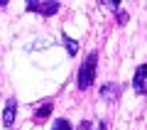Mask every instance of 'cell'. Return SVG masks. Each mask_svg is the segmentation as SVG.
<instances>
[{
    "label": "cell",
    "instance_id": "1",
    "mask_svg": "<svg viewBox=\"0 0 147 130\" xmlns=\"http://www.w3.org/2000/svg\"><path fill=\"white\" fill-rule=\"evenodd\" d=\"M96 69H98V52H91L86 57V62L81 64L79 69V76H76V83H79L81 91H88L96 81Z\"/></svg>",
    "mask_w": 147,
    "mask_h": 130
},
{
    "label": "cell",
    "instance_id": "2",
    "mask_svg": "<svg viewBox=\"0 0 147 130\" xmlns=\"http://www.w3.org/2000/svg\"><path fill=\"white\" fill-rule=\"evenodd\" d=\"M59 7H61V5H59L57 0H47V3H37V0H30V3H27V10H30V12H39V15H44V17L57 15Z\"/></svg>",
    "mask_w": 147,
    "mask_h": 130
},
{
    "label": "cell",
    "instance_id": "3",
    "mask_svg": "<svg viewBox=\"0 0 147 130\" xmlns=\"http://www.w3.org/2000/svg\"><path fill=\"white\" fill-rule=\"evenodd\" d=\"M132 89L135 93H147V64H140L132 76Z\"/></svg>",
    "mask_w": 147,
    "mask_h": 130
},
{
    "label": "cell",
    "instance_id": "4",
    "mask_svg": "<svg viewBox=\"0 0 147 130\" xmlns=\"http://www.w3.org/2000/svg\"><path fill=\"white\" fill-rule=\"evenodd\" d=\"M118 96H120V83H105L103 89H100V98L105 103H115Z\"/></svg>",
    "mask_w": 147,
    "mask_h": 130
},
{
    "label": "cell",
    "instance_id": "5",
    "mask_svg": "<svg viewBox=\"0 0 147 130\" xmlns=\"http://www.w3.org/2000/svg\"><path fill=\"white\" fill-rule=\"evenodd\" d=\"M15 113H17V101L15 98H7L5 110H3V125H5V128H12V123H15Z\"/></svg>",
    "mask_w": 147,
    "mask_h": 130
},
{
    "label": "cell",
    "instance_id": "6",
    "mask_svg": "<svg viewBox=\"0 0 147 130\" xmlns=\"http://www.w3.org/2000/svg\"><path fill=\"white\" fill-rule=\"evenodd\" d=\"M61 39H64V44H66V52L71 54V57L79 52V42H76V39H71L69 35H61Z\"/></svg>",
    "mask_w": 147,
    "mask_h": 130
},
{
    "label": "cell",
    "instance_id": "7",
    "mask_svg": "<svg viewBox=\"0 0 147 130\" xmlns=\"http://www.w3.org/2000/svg\"><path fill=\"white\" fill-rule=\"evenodd\" d=\"M79 130H108V128H105V123H100V120H98V123H93V120H84Z\"/></svg>",
    "mask_w": 147,
    "mask_h": 130
},
{
    "label": "cell",
    "instance_id": "8",
    "mask_svg": "<svg viewBox=\"0 0 147 130\" xmlns=\"http://www.w3.org/2000/svg\"><path fill=\"white\" fill-rule=\"evenodd\" d=\"M49 113H52V103H44L42 108L37 110V115H34V118H37V120H44V118H47Z\"/></svg>",
    "mask_w": 147,
    "mask_h": 130
},
{
    "label": "cell",
    "instance_id": "9",
    "mask_svg": "<svg viewBox=\"0 0 147 130\" xmlns=\"http://www.w3.org/2000/svg\"><path fill=\"white\" fill-rule=\"evenodd\" d=\"M100 5H105L108 10H113V12L120 10V3H115V0H100Z\"/></svg>",
    "mask_w": 147,
    "mask_h": 130
},
{
    "label": "cell",
    "instance_id": "10",
    "mask_svg": "<svg viewBox=\"0 0 147 130\" xmlns=\"http://www.w3.org/2000/svg\"><path fill=\"white\" fill-rule=\"evenodd\" d=\"M52 130H71V125H69V120H64V118H59L57 123H54V128Z\"/></svg>",
    "mask_w": 147,
    "mask_h": 130
},
{
    "label": "cell",
    "instance_id": "11",
    "mask_svg": "<svg viewBox=\"0 0 147 130\" xmlns=\"http://www.w3.org/2000/svg\"><path fill=\"white\" fill-rule=\"evenodd\" d=\"M7 5V0H0V7H5Z\"/></svg>",
    "mask_w": 147,
    "mask_h": 130
}]
</instances>
